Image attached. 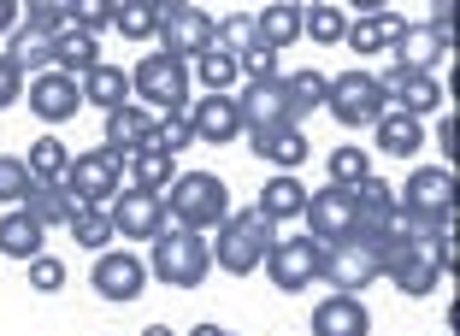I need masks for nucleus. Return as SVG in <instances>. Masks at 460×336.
<instances>
[{"mask_svg":"<svg viewBox=\"0 0 460 336\" xmlns=\"http://www.w3.org/2000/svg\"><path fill=\"white\" fill-rule=\"evenodd\" d=\"M271 243H278V225H271L260 207H248V213H225V225L213 230V271L254 278V271L266 266Z\"/></svg>","mask_w":460,"mask_h":336,"instance_id":"nucleus-1","label":"nucleus"},{"mask_svg":"<svg viewBox=\"0 0 460 336\" xmlns=\"http://www.w3.org/2000/svg\"><path fill=\"white\" fill-rule=\"evenodd\" d=\"M165 213H172V230H195V236L218 230L230 213L225 177L218 172H177L172 189H165Z\"/></svg>","mask_w":460,"mask_h":336,"instance_id":"nucleus-2","label":"nucleus"},{"mask_svg":"<svg viewBox=\"0 0 460 336\" xmlns=\"http://www.w3.org/2000/svg\"><path fill=\"white\" fill-rule=\"evenodd\" d=\"M130 101H142L148 112H190V101H195L190 66L172 59L165 48H148L130 71Z\"/></svg>","mask_w":460,"mask_h":336,"instance_id":"nucleus-3","label":"nucleus"},{"mask_svg":"<svg viewBox=\"0 0 460 336\" xmlns=\"http://www.w3.org/2000/svg\"><path fill=\"white\" fill-rule=\"evenodd\" d=\"M148 278L165 283V289H201V283L213 278V243L195 236V230H165V236H154Z\"/></svg>","mask_w":460,"mask_h":336,"instance_id":"nucleus-4","label":"nucleus"},{"mask_svg":"<svg viewBox=\"0 0 460 336\" xmlns=\"http://www.w3.org/2000/svg\"><path fill=\"white\" fill-rule=\"evenodd\" d=\"M378 278H384V260H378V243H372V236H342V243L325 248L319 283H331L342 296H366Z\"/></svg>","mask_w":460,"mask_h":336,"instance_id":"nucleus-5","label":"nucleus"},{"mask_svg":"<svg viewBox=\"0 0 460 336\" xmlns=\"http://www.w3.org/2000/svg\"><path fill=\"white\" fill-rule=\"evenodd\" d=\"M384 107H390V94H384V83L372 71H342V77L325 83V112L337 124H349V130H372V119Z\"/></svg>","mask_w":460,"mask_h":336,"instance_id":"nucleus-6","label":"nucleus"},{"mask_svg":"<svg viewBox=\"0 0 460 336\" xmlns=\"http://www.w3.org/2000/svg\"><path fill=\"white\" fill-rule=\"evenodd\" d=\"M107 218H112V236H124V243H154V236H165V230H172L165 195L136 189V183H124L119 195L107 201Z\"/></svg>","mask_w":460,"mask_h":336,"instance_id":"nucleus-7","label":"nucleus"},{"mask_svg":"<svg viewBox=\"0 0 460 336\" xmlns=\"http://www.w3.org/2000/svg\"><path fill=\"white\" fill-rule=\"evenodd\" d=\"M319 266H325V243H313V236H278L260 271L271 278L278 296H301V289L319 283Z\"/></svg>","mask_w":460,"mask_h":336,"instance_id":"nucleus-8","label":"nucleus"},{"mask_svg":"<svg viewBox=\"0 0 460 336\" xmlns=\"http://www.w3.org/2000/svg\"><path fill=\"white\" fill-rule=\"evenodd\" d=\"M71 195H77L83 207H107L112 195H119L130 177H124V154H112L107 142L101 148H89V154H71Z\"/></svg>","mask_w":460,"mask_h":336,"instance_id":"nucleus-9","label":"nucleus"},{"mask_svg":"<svg viewBox=\"0 0 460 336\" xmlns=\"http://www.w3.org/2000/svg\"><path fill=\"white\" fill-rule=\"evenodd\" d=\"M89 289H95L101 301L130 307V301H142V289H148V260L130 254V248H101L95 271H89Z\"/></svg>","mask_w":460,"mask_h":336,"instance_id":"nucleus-10","label":"nucleus"},{"mask_svg":"<svg viewBox=\"0 0 460 336\" xmlns=\"http://www.w3.org/2000/svg\"><path fill=\"white\" fill-rule=\"evenodd\" d=\"M154 48H165L172 59H183V66H195V59L207 54V48H218V18L201 13V6H177L172 18H160V41Z\"/></svg>","mask_w":460,"mask_h":336,"instance_id":"nucleus-11","label":"nucleus"},{"mask_svg":"<svg viewBox=\"0 0 460 336\" xmlns=\"http://www.w3.org/2000/svg\"><path fill=\"white\" fill-rule=\"evenodd\" d=\"M307 236L313 243H342V236H354V218H360V207H354V189L342 183H325V189H307Z\"/></svg>","mask_w":460,"mask_h":336,"instance_id":"nucleus-12","label":"nucleus"},{"mask_svg":"<svg viewBox=\"0 0 460 336\" xmlns=\"http://www.w3.org/2000/svg\"><path fill=\"white\" fill-rule=\"evenodd\" d=\"M24 101H30V112H36L41 124H71L83 112V89H77V77L71 71H36V77L24 83Z\"/></svg>","mask_w":460,"mask_h":336,"instance_id":"nucleus-13","label":"nucleus"},{"mask_svg":"<svg viewBox=\"0 0 460 336\" xmlns=\"http://www.w3.org/2000/svg\"><path fill=\"white\" fill-rule=\"evenodd\" d=\"M455 48V18H431V24H407L395 36V66L407 71H437Z\"/></svg>","mask_w":460,"mask_h":336,"instance_id":"nucleus-14","label":"nucleus"},{"mask_svg":"<svg viewBox=\"0 0 460 336\" xmlns=\"http://www.w3.org/2000/svg\"><path fill=\"white\" fill-rule=\"evenodd\" d=\"M236 112H243V130H278V124H296V107H289L284 77H260L236 94Z\"/></svg>","mask_w":460,"mask_h":336,"instance_id":"nucleus-15","label":"nucleus"},{"mask_svg":"<svg viewBox=\"0 0 460 336\" xmlns=\"http://www.w3.org/2000/svg\"><path fill=\"white\" fill-rule=\"evenodd\" d=\"M395 207L425 218H455V172L448 165H425V172H407V189L395 195Z\"/></svg>","mask_w":460,"mask_h":336,"instance_id":"nucleus-16","label":"nucleus"},{"mask_svg":"<svg viewBox=\"0 0 460 336\" xmlns=\"http://www.w3.org/2000/svg\"><path fill=\"white\" fill-rule=\"evenodd\" d=\"M378 83H384V94H390V107L413 112V119H431V112H443V101H448V89L437 83V71H407V66H395L390 77H378Z\"/></svg>","mask_w":460,"mask_h":336,"instance_id":"nucleus-17","label":"nucleus"},{"mask_svg":"<svg viewBox=\"0 0 460 336\" xmlns=\"http://www.w3.org/2000/svg\"><path fill=\"white\" fill-rule=\"evenodd\" d=\"M372 142H378V154H390V160H420L425 119H413V112H402V107H384L378 119H372Z\"/></svg>","mask_w":460,"mask_h":336,"instance_id":"nucleus-18","label":"nucleus"},{"mask_svg":"<svg viewBox=\"0 0 460 336\" xmlns=\"http://www.w3.org/2000/svg\"><path fill=\"white\" fill-rule=\"evenodd\" d=\"M313 336H372V313H366L360 296L331 289V296L313 307Z\"/></svg>","mask_w":460,"mask_h":336,"instance_id":"nucleus-19","label":"nucleus"},{"mask_svg":"<svg viewBox=\"0 0 460 336\" xmlns=\"http://www.w3.org/2000/svg\"><path fill=\"white\" fill-rule=\"evenodd\" d=\"M190 124H195V142H236L243 136V112H236V94H201V107H190Z\"/></svg>","mask_w":460,"mask_h":336,"instance_id":"nucleus-20","label":"nucleus"},{"mask_svg":"<svg viewBox=\"0 0 460 336\" xmlns=\"http://www.w3.org/2000/svg\"><path fill=\"white\" fill-rule=\"evenodd\" d=\"M248 148L260 154V160L266 165H278V172H301V165H307V130H301V124H278V130H254L248 136Z\"/></svg>","mask_w":460,"mask_h":336,"instance_id":"nucleus-21","label":"nucleus"},{"mask_svg":"<svg viewBox=\"0 0 460 336\" xmlns=\"http://www.w3.org/2000/svg\"><path fill=\"white\" fill-rule=\"evenodd\" d=\"M48 248V225L30 207H6L0 218V260H36Z\"/></svg>","mask_w":460,"mask_h":336,"instance_id":"nucleus-22","label":"nucleus"},{"mask_svg":"<svg viewBox=\"0 0 460 336\" xmlns=\"http://www.w3.org/2000/svg\"><path fill=\"white\" fill-rule=\"evenodd\" d=\"M154 142V112L142 107V101H124V107L107 112V148L112 154H136Z\"/></svg>","mask_w":460,"mask_h":336,"instance_id":"nucleus-23","label":"nucleus"},{"mask_svg":"<svg viewBox=\"0 0 460 336\" xmlns=\"http://www.w3.org/2000/svg\"><path fill=\"white\" fill-rule=\"evenodd\" d=\"M6 59H13L24 77H36V71H54V30H41V24H18L13 36H6Z\"/></svg>","mask_w":460,"mask_h":336,"instance_id":"nucleus-24","label":"nucleus"},{"mask_svg":"<svg viewBox=\"0 0 460 336\" xmlns=\"http://www.w3.org/2000/svg\"><path fill=\"white\" fill-rule=\"evenodd\" d=\"M254 207L271 218V225H284V218H301V213H307V183H301V172H271Z\"/></svg>","mask_w":460,"mask_h":336,"instance_id":"nucleus-25","label":"nucleus"},{"mask_svg":"<svg viewBox=\"0 0 460 336\" xmlns=\"http://www.w3.org/2000/svg\"><path fill=\"white\" fill-rule=\"evenodd\" d=\"M402 30H407V18H395V13H366V18H354V24L342 30V41H349L360 59H372V54H390Z\"/></svg>","mask_w":460,"mask_h":336,"instance_id":"nucleus-26","label":"nucleus"},{"mask_svg":"<svg viewBox=\"0 0 460 336\" xmlns=\"http://www.w3.org/2000/svg\"><path fill=\"white\" fill-rule=\"evenodd\" d=\"M77 89H83V107L112 112V107H124V101H130V71H119V66H107V59H95V66L77 77Z\"/></svg>","mask_w":460,"mask_h":336,"instance_id":"nucleus-27","label":"nucleus"},{"mask_svg":"<svg viewBox=\"0 0 460 336\" xmlns=\"http://www.w3.org/2000/svg\"><path fill=\"white\" fill-rule=\"evenodd\" d=\"M95 59H101V36H95V30H77V24L66 18V24L54 30V66L71 71V77H83Z\"/></svg>","mask_w":460,"mask_h":336,"instance_id":"nucleus-28","label":"nucleus"},{"mask_svg":"<svg viewBox=\"0 0 460 336\" xmlns=\"http://www.w3.org/2000/svg\"><path fill=\"white\" fill-rule=\"evenodd\" d=\"M301 36V0H266L254 18V41H266L271 54L278 48H289V41Z\"/></svg>","mask_w":460,"mask_h":336,"instance_id":"nucleus-29","label":"nucleus"},{"mask_svg":"<svg viewBox=\"0 0 460 336\" xmlns=\"http://www.w3.org/2000/svg\"><path fill=\"white\" fill-rule=\"evenodd\" d=\"M124 177H130L136 189H154V195H165V189H172V177H177V160H172V154H160V148L148 142V148L124 154Z\"/></svg>","mask_w":460,"mask_h":336,"instance_id":"nucleus-30","label":"nucleus"},{"mask_svg":"<svg viewBox=\"0 0 460 336\" xmlns=\"http://www.w3.org/2000/svg\"><path fill=\"white\" fill-rule=\"evenodd\" d=\"M24 165H30L36 183H66V177H71V148L59 142V136H36L30 154H24Z\"/></svg>","mask_w":460,"mask_h":336,"instance_id":"nucleus-31","label":"nucleus"},{"mask_svg":"<svg viewBox=\"0 0 460 336\" xmlns=\"http://www.w3.org/2000/svg\"><path fill=\"white\" fill-rule=\"evenodd\" d=\"M30 213H36L41 218V225H48V230H54V225H71V218H77V195H71V183H36V195H30Z\"/></svg>","mask_w":460,"mask_h":336,"instance_id":"nucleus-32","label":"nucleus"},{"mask_svg":"<svg viewBox=\"0 0 460 336\" xmlns=\"http://www.w3.org/2000/svg\"><path fill=\"white\" fill-rule=\"evenodd\" d=\"M342 30H349L342 6H331V0L301 6V36H307V41H319V48H342Z\"/></svg>","mask_w":460,"mask_h":336,"instance_id":"nucleus-33","label":"nucleus"},{"mask_svg":"<svg viewBox=\"0 0 460 336\" xmlns=\"http://www.w3.org/2000/svg\"><path fill=\"white\" fill-rule=\"evenodd\" d=\"M190 77L201 83L207 94H230V83L243 77V71H236V54H230V48H207V54L190 66Z\"/></svg>","mask_w":460,"mask_h":336,"instance_id":"nucleus-34","label":"nucleus"},{"mask_svg":"<svg viewBox=\"0 0 460 336\" xmlns=\"http://www.w3.org/2000/svg\"><path fill=\"white\" fill-rule=\"evenodd\" d=\"M112 30H119L124 41H160V13H154L148 0H119V18H112Z\"/></svg>","mask_w":460,"mask_h":336,"instance_id":"nucleus-35","label":"nucleus"},{"mask_svg":"<svg viewBox=\"0 0 460 336\" xmlns=\"http://www.w3.org/2000/svg\"><path fill=\"white\" fill-rule=\"evenodd\" d=\"M66 230H71V243L89 248V254L112 248V218H107V207H77V218H71Z\"/></svg>","mask_w":460,"mask_h":336,"instance_id":"nucleus-36","label":"nucleus"},{"mask_svg":"<svg viewBox=\"0 0 460 336\" xmlns=\"http://www.w3.org/2000/svg\"><path fill=\"white\" fill-rule=\"evenodd\" d=\"M325 71H296V77H284V89H289V107H296V124L307 119V112H319L325 107Z\"/></svg>","mask_w":460,"mask_h":336,"instance_id":"nucleus-37","label":"nucleus"},{"mask_svg":"<svg viewBox=\"0 0 460 336\" xmlns=\"http://www.w3.org/2000/svg\"><path fill=\"white\" fill-rule=\"evenodd\" d=\"M195 142V124H190V112H154V148L160 154H183Z\"/></svg>","mask_w":460,"mask_h":336,"instance_id":"nucleus-38","label":"nucleus"},{"mask_svg":"<svg viewBox=\"0 0 460 336\" xmlns=\"http://www.w3.org/2000/svg\"><path fill=\"white\" fill-rule=\"evenodd\" d=\"M30 195H36V177H30V165L13 160V154H0V207H24Z\"/></svg>","mask_w":460,"mask_h":336,"instance_id":"nucleus-39","label":"nucleus"},{"mask_svg":"<svg viewBox=\"0 0 460 336\" xmlns=\"http://www.w3.org/2000/svg\"><path fill=\"white\" fill-rule=\"evenodd\" d=\"M24 266H30V289H36V296H59V289H66V266H59V254L41 248V254L24 260Z\"/></svg>","mask_w":460,"mask_h":336,"instance_id":"nucleus-40","label":"nucleus"},{"mask_svg":"<svg viewBox=\"0 0 460 336\" xmlns=\"http://www.w3.org/2000/svg\"><path fill=\"white\" fill-rule=\"evenodd\" d=\"M366 172H372V154H366V148H354V142H349V148H337V154H331V183L354 189Z\"/></svg>","mask_w":460,"mask_h":336,"instance_id":"nucleus-41","label":"nucleus"},{"mask_svg":"<svg viewBox=\"0 0 460 336\" xmlns=\"http://www.w3.org/2000/svg\"><path fill=\"white\" fill-rule=\"evenodd\" d=\"M112 18H119V0H71V24L77 30H112Z\"/></svg>","mask_w":460,"mask_h":336,"instance_id":"nucleus-42","label":"nucleus"},{"mask_svg":"<svg viewBox=\"0 0 460 336\" xmlns=\"http://www.w3.org/2000/svg\"><path fill=\"white\" fill-rule=\"evenodd\" d=\"M354 207H360V213H390V207H395V189L384 183L378 172H366L360 183H354Z\"/></svg>","mask_w":460,"mask_h":336,"instance_id":"nucleus-43","label":"nucleus"},{"mask_svg":"<svg viewBox=\"0 0 460 336\" xmlns=\"http://www.w3.org/2000/svg\"><path fill=\"white\" fill-rule=\"evenodd\" d=\"M236 71H243L248 83H260V77H278V54H271L266 41H248V48H236Z\"/></svg>","mask_w":460,"mask_h":336,"instance_id":"nucleus-44","label":"nucleus"},{"mask_svg":"<svg viewBox=\"0 0 460 336\" xmlns=\"http://www.w3.org/2000/svg\"><path fill=\"white\" fill-rule=\"evenodd\" d=\"M248 41H254V18H248V13L218 18V48H230V54H236V48H248Z\"/></svg>","mask_w":460,"mask_h":336,"instance_id":"nucleus-45","label":"nucleus"},{"mask_svg":"<svg viewBox=\"0 0 460 336\" xmlns=\"http://www.w3.org/2000/svg\"><path fill=\"white\" fill-rule=\"evenodd\" d=\"M24 18L41 24V30H59L71 18V0H24Z\"/></svg>","mask_w":460,"mask_h":336,"instance_id":"nucleus-46","label":"nucleus"},{"mask_svg":"<svg viewBox=\"0 0 460 336\" xmlns=\"http://www.w3.org/2000/svg\"><path fill=\"white\" fill-rule=\"evenodd\" d=\"M24 83H30V77H24V71H18V66H13L6 54H0V112L24 101Z\"/></svg>","mask_w":460,"mask_h":336,"instance_id":"nucleus-47","label":"nucleus"},{"mask_svg":"<svg viewBox=\"0 0 460 336\" xmlns=\"http://www.w3.org/2000/svg\"><path fill=\"white\" fill-rule=\"evenodd\" d=\"M24 24V0H0V36H13Z\"/></svg>","mask_w":460,"mask_h":336,"instance_id":"nucleus-48","label":"nucleus"},{"mask_svg":"<svg viewBox=\"0 0 460 336\" xmlns=\"http://www.w3.org/2000/svg\"><path fill=\"white\" fill-rule=\"evenodd\" d=\"M437 148H443V160H448V154H455V119H448V112H443V119H437Z\"/></svg>","mask_w":460,"mask_h":336,"instance_id":"nucleus-49","label":"nucleus"},{"mask_svg":"<svg viewBox=\"0 0 460 336\" xmlns=\"http://www.w3.org/2000/svg\"><path fill=\"white\" fill-rule=\"evenodd\" d=\"M349 6H354V18H366V13H384L390 0H349Z\"/></svg>","mask_w":460,"mask_h":336,"instance_id":"nucleus-50","label":"nucleus"},{"mask_svg":"<svg viewBox=\"0 0 460 336\" xmlns=\"http://www.w3.org/2000/svg\"><path fill=\"white\" fill-rule=\"evenodd\" d=\"M148 6H154V13H160V18H172L177 6H190V0H148Z\"/></svg>","mask_w":460,"mask_h":336,"instance_id":"nucleus-51","label":"nucleus"},{"mask_svg":"<svg viewBox=\"0 0 460 336\" xmlns=\"http://www.w3.org/2000/svg\"><path fill=\"white\" fill-rule=\"evenodd\" d=\"M455 13V0H431V18H448Z\"/></svg>","mask_w":460,"mask_h":336,"instance_id":"nucleus-52","label":"nucleus"},{"mask_svg":"<svg viewBox=\"0 0 460 336\" xmlns=\"http://www.w3.org/2000/svg\"><path fill=\"white\" fill-rule=\"evenodd\" d=\"M190 336H225V331H218V324H195Z\"/></svg>","mask_w":460,"mask_h":336,"instance_id":"nucleus-53","label":"nucleus"},{"mask_svg":"<svg viewBox=\"0 0 460 336\" xmlns=\"http://www.w3.org/2000/svg\"><path fill=\"white\" fill-rule=\"evenodd\" d=\"M142 336H177V331H172V324H148V331H142Z\"/></svg>","mask_w":460,"mask_h":336,"instance_id":"nucleus-54","label":"nucleus"},{"mask_svg":"<svg viewBox=\"0 0 460 336\" xmlns=\"http://www.w3.org/2000/svg\"><path fill=\"white\" fill-rule=\"evenodd\" d=\"M307 6H313V0H307Z\"/></svg>","mask_w":460,"mask_h":336,"instance_id":"nucleus-55","label":"nucleus"}]
</instances>
